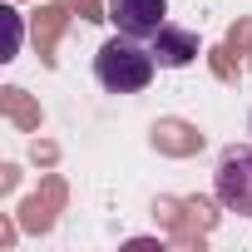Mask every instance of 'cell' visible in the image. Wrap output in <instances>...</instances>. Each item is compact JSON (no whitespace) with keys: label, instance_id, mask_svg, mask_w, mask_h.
Here are the masks:
<instances>
[{"label":"cell","instance_id":"obj_5","mask_svg":"<svg viewBox=\"0 0 252 252\" xmlns=\"http://www.w3.org/2000/svg\"><path fill=\"white\" fill-rule=\"evenodd\" d=\"M154 144H158L163 154H193V149H203V134H193L188 124L168 119V124H158V129H154Z\"/></svg>","mask_w":252,"mask_h":252},{"label":"cell","instance_id":"obj_1","mask_svg":"<svg viewBox=\"0 0 252 252\" xmlns=\"http://www.w3.org/2000/svg\"><path fill=\"white\" fill-rule=\"evenodd\" d=\"M154 50H144L134 35H114V40H104L99 45V55H94V74H99V84L109 89V94H139L149 79H154Z\"/></svg>","mask_w":252,"mask_h":252},{"label":"cell","instance_id":"obj_9","mask_svg":"<svg viewBox=\"0 0 252 252\" xmlns=\"http://www.w3.org/2000/svg\"><path fill=\"white\" fill-rule=\"evenodd\" d=\"M84 20H109V10H99V0H74Z\"/></svg>","mask_w":252,"mask_h":252},{"label":"cell","instance_id":"obj_7","mask_svg":"<svg viewBox=\"0 0 252 252\" xmlns=\"http://www.w3.org/2000/svg\"><path fill=\"white\" fill-rule=\"evenodd\" d=\"M60 25H64V10H60V5H45V10H40V20H35V45H40V55H45V60H55V55H50V45H55Z\"/></svg>","mask_w":252,"mask_h":252},{"label":"cell","instance_id":"obj_4","mask_svg":"<svg viewBox=\"0 0 252 252\" xmlns=\"http://www.w3.org/2000/svg\"><path fill=\"white\" fill-rule=\"evenodd\" d=\"M154 60L168 64V69L193 64V60H198V35H193V30H178V25H163V30L154 35Z\"/></svg>","mask_w":252,"mask_h":252},{"label":"cell","instance_id":"obj_6","mask_svg":"<svg viewBox=\"0 0 252 252\" xmlns=\"http://www.w3.org/2000/svg\"><path fill=\"white\" fill-rule=\"evenodd\" d=\"M55 203H60V183H55V178H50V183H45V198H40V193H35V198H30V203H25V208H20V213H25V227H30V232H35V227H40V232H45V227H50V222H55V213H50V208H55Z\"/></svg>","mask_w":252,"mask_h":252},{"label":"cell","instance_id":"obj_2","mask_svg":"<svg viewBox=\"0 0 252 252\" xmlns=\"http://www.w3.org/2000/svg\"><path fill=\"white\" fill-rule=\"evenodd\" d=\"M218 203L227 213H242L252 218V149H227L222 163H218Z\"/></svg>","mask_w":252,"mask_h":252},{"label":"cell","instance_id":"obj_3","mask_svg":"<svg viewBox=\"0 0 252 252\" xmlns=\"http://www.w3.org/2000/svg\"><path fill=\"white\" fill-rule=\"evenodd\" d=\"M168 15V0H109V20L119 25V35H134V40H154L163 30Z\"/></svg>","mask_w":252,"mask_h":252},{"label":"cell","instance_id":"obj_8","mask_svg":"<svg viewBox=\"0 0 252 252\" xmlns=\"http://www.w3.org/2000/svg\"><path fill=\"white\" fill-rule=\"evenodd\" d=\"M5 114H10L15 124H25V129H35V124H40V114L30 109V99H25V89H5Z\"/></svg>","mask_w":252,"mask_h":252}]
</instances>
